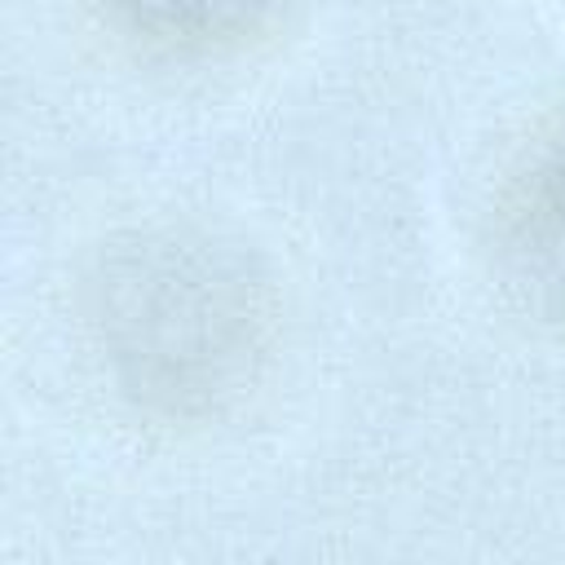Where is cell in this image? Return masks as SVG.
Segmentation results:
<instances>
[{
  "mask_svg": "<svg viewBox=\"0 0 565 565\" xmlns=\"http://www.w3.org/2000/svg\"><path fill=\"white\" fill-rule=\"evenodd\" d=\"M274 318L265 265L203 225L119 230L84 274V327L110 384L163 424L238 402L269 358Z\"/></svg>",
  "mask_w": 565,
  "mask_h": 565,
  "instance_id": "6da1fadb",
  "label": "cell"
},
{
  "mask_svg": "<svg viewBox=\"0 0 565 565\" xmlns=\"http://www.w3.org/2000/svg\"><path fill=\"white\" fill-rule=\"evenodd\" d=\"M486 260L516 313L565 331V110L499 177L486 212Z\"/></svg>",
  "mask_w": 565,
  "mask_h": 565,
  "instance_id": "7a4b0ae2",
  "label": "cell"
},
{
  "mask_svg": "<svg viewBox=\"0 0 565 565\" xmlns=\"http://www.w3.org/2000/svg\"><path fill=\"white\" fill-rule=\"evenodd\" d=\"M137 49L172 62H216L278 31L291 0H97Z\"/></svg>",
  "mask_w": 565,
  "mask_h": 565,
  "instance_id": "3957f363",
  "label": "cell"
}]
</instances>
